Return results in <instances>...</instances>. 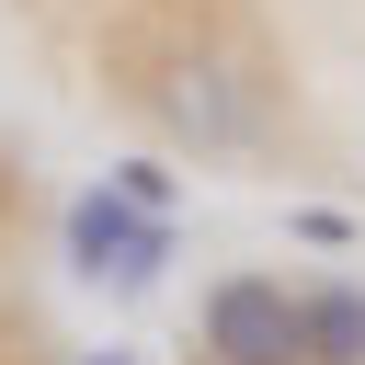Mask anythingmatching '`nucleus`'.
<instances>
[{
    "instance_id": "nucleus-6",
    "label": "nucleus",
    "mask_w": 365,
    "mask_h": 365,
    "mask_svg": "<svg viewBox=\"0 0 365 365\" xmlns=\"http://www.w3.org/2000/svg\"><path fill=\"white\" fill-rule=\"evenodd\" d=\"M91 365H125V354H91Z\"/></svg>"
},
{
    "instance_id": "nucleus-2",
    "label": "nucleus",
    "mask_w": 365,
    "mask_h": 365,
    "mask_svg": "<svg viewBox=\"0 0 365 365\" xmlns=\"http://www.w3.org/2000/svg\"><path fill=\"white\" fill-rule=\"evenodd\" d=\"M68 262H80L91 285L137 297V285H160V262H171V217H148V205H125L114 182H91V194L68 205Z\"/></svg>"
},
{
    "instance_id": "nucleus-4",
    "label": "nucleus",
    "mask_w": 365,
    "mask_h": 365,
    "mask_svg": "<svg viewBox=\"0 0 365 365\" xmlns=\"http://www.w3.org/2000/svg\"><path fill=\"white\" fill-rule=\"evenodd\" d=\"M297 342H308V365H365V285H308Z\"/></svg>"
},
{
    "instance_id": "nucleus-3",
    "label": "nucleus",
    "mask_w": 365,
    "mask_h": 365,
    "mask_svg": "<svg viewBox=\"0 0 365 365\" xmlns=\"http://www.w3.org/2000/svg\"><path fill=\"white\" fill-rule=\"evenodd\" d=\"M205 365H308L297 297L274 274H217L205 285Z\"/></svg>"
},
{
    "instance_id": "nucleus-7",
    "label": "nucleus",
    "mask_w": 365,
    "mask_h": 365,
    "mask_svg": "<svg viewBox=\"0 0 365 365\" xmlns=\"http://www.w3.org/2000/svg\"><path fill=\"white\" fill-rule=\"evenodd\" d=\"M0 342H11V331H0Z\"/></svg>"
},
{
    "instance_id": "nucleus-5",
    "label": "nucleus",
    "mask_w": 365,
    "mask_h": 365,
    "mask_svg": "<svg viewBox=\"0 0 365 365\" xmlns=\"http://www.w3.org/2000/svg\"><path fill=\"white\" fill-rule=\"evenodd\" d=\"M114 194L148 205V217H171V171H160V160H114Z\"/></svg>"
},
{
    "instance_id": "nucleus-1",
    "label": "nucleus",
    "mask_w": 365,
    "mask_h": 365,
    "mask_svg": "<svg viewBox=\"0 0 365 365\" xmlns=\"http://www.w3.org/2000/svg\"><path fill=\"white\" fill-rule=\"evenodd\" d=\"M125 91L205 160H262L274 148V68L251 34H194V23H125L114 34Z\"/></svg>"
}]
</instances>
